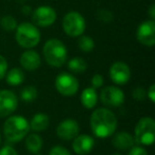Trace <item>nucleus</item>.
<instances>
[{"label":"nucleus","mask_w":155,"mask_h":155,"mask_svg":"<svg viewBox=\"0 0 155 155\" xmlns=\"http://www.w3.org/2000/svg\"><path fill=\"white\" fill-rule=\"evenodd\" d=\"M43 138L38 135V133L28 134L25 138V147L27 151L32 154H37L41 152V150L43 149Z\"/></svg>","instance_id":"obj_19"},{"label":"nucleus","mask_w":155,"mask_h":155,"mask_svg":"<svg viewBox=\"0 0 155 155\" xmlns=\"http://www.w3.org/2000/svg\"><path fill=\"white\" fill-rule=\"evenodd\" d=\"M16 43L25 49H32L41 41V32L35 25L31 22H22L15 30Z\"/></svg>","instance_id":"obj_4"},{"label":"nucleus","mask_w":155,"mask_h":155,"mask_svg":"<svg viewBox=\"0 0 155 155\" xmlns=\"http://www.w3.org/2000/svg\"><path fill=\"white\" fill-rule=\"evenodd\" d=\"M91 87H94L95 89L101 88V87H103L104 84V78L100 73H95L93 75V78H91Z\"/></svg>","instance_id":"obj_28"},{"label":"nucleus","mask_w":155,"mask_h":155,"mask_svg":"<svg viewBox=\"0 0 155 155\" xmlns=\"http://www.w3.org/2000/svg\"><path fill=\"white\" fill-rule=\"evenodd\" d=\"M0 144H1V133H0Z\"/></svg>","instance_id":"obj_36"},{"label":"nucleus","mask_w":155,"mask_h":155,"mask_svg":"<svg viewBox=\"0 0 155 155\" xmlns=\"http://www.w3.org/2000/svg\"><path fill=\"white\" fill-rule=\"evenodd\" d=\"M18 107V97L9 89L0 91V118L11 116Z\"/></svg>","instance_id":"obj_11"},{"label":"nucleus","mask_w":155,"mask_h":155,"mask_svg":"<svg viewBox=\"0 0 155 155\" xmlns=\"http://www.w3.org/2000/svg\"><path fill=\"white\" fill-rule=\"evenodd\" d=\"M79 133H80V125L74 119H64L56 127V136L64 141H70L77 137Z\"/></svg>","instance_id":"obj_13"},{"label":"nucleus","mask_w":155,"mask_h":155,"mask_svg":"<svg viewBox=\"0 0 155 155\" xmlns=\"http://www.w3.org/2000/svg\"><path fill=\"white\" fill-rule=\"evenodd\" d=\"M149 16H150L151 20L155 19V5H151V7L149 8Z\"/></svg>","instance_id":"obj_33"},{"label":"nucleus","mask_w":155,"mask_h":155,"mask_svg":"<svg viewBox=\"0 0 155 155\" xmlns=\"http://www.w3.org/2000/svg\"><path fill=\"white\" fill-rule=\"evenodd\" d=\"M38 97L37 88L33 85H27L20 91V99L24 102H33Z\"/></svg>","instance_id":"obj_22"},{"label":"nucleus","mask_w":155,"mask_h":155,"mask_svg":"<svg viewBox=\"0 0 155 155\" xmlns=\"http://www.w3.org/2000/svg\"><path fill=\"white\" fill-rule=\"evenodd\" d=\"M56 12L49 5H41L32 12V21L36 27H50L55 22Z\"/></svg>","instance_id":"obj_9"},{"label":"nucleus","mask_w":155,"mask_h":155,"mask_svg":"<svg viewBox=\"0 0 155 155\" xmlns=\"http://www.w3.org/2000/svg\"><path fill=\"white\" fill-rule=\"evenodd\" d=\"M8 70H9V64H8L7 58L0 54V81L5 77Z\"/></svg>","instance_id":"obj_29"},{"label":"nucleus","mask_w":155,"mask_h":155,"mask_svg":"<svg viewBox=\"0 0 155 155\" xmlns=\"http://www.w3.org/2000/svg\"><path fill=\"white\" fill-rule=\"evenodd\" d=\"M49 123V116L46 113H36L29 121L30 131H33L34 133H41L48 129Z\"/></svg>","instance_id":"obj_17"},{"label":"nucleus","mask_w":155,"mask_h":155,"mask_svg":"<svg viewBox=\"0 0 155 155\" xmlns=\"http://www.w3.org/2000/svg\"><path fill=\"white\" fill-rule=\"evenodd\" d=\"M112 144L116 150L119 151H127L130 150L133 146H135V139L134 136L125 131L118 132L116 134H113Z\"/></svg>","instance_id":"obj_16"},{"label":"nucleus","mask_w":155,"mask_h":155,"mask_svg":"<svg viewBox=\"0 0 155 155\" xmlns=\"http://www.w3.org/2000/svg\"><path fill=\"white\" fill-rule=\"evenodd\" d=\"M49 155H71V153L67 148L60 146V144H56V146L52 147L50 149Z\"/></svg>","instance_id":"obj_27"},{"label":"nucleus","mask_w":155,"mask_h":155,"mask_svg":"<svg viewBox=\"0 0 155 155\" xmlns=\"http://www.w3.org/2000/svg\"><path fill=\"white\" fill-rule=\"evenodd\" d=\"M0 155H18L17 151L12 146H5L0 148Z\"/></svg>","instance_id":"obj_31"},{"label":"nucleus","mask_w":155,"mask_h":155,"mask_svg":"<svg viewBox=\"0 0 155 155\" xmlns=\"http://www.w3.org/2000/svg\"><path fill=\"white\" fill-rule=\"evenodd\" d=\"M2 131L8 141L16 143L26 138L30 132V124L24 116L11 115L3 123Z\"/></svg>","instance_id":"obj_2"},{"label":"nucleus","mask_w":155,"mask_h":155,"mask_svg":"<svg viewBox=\"0 0 155 155\" xmlns=\"http://www.w3.org/2000/svg\"><path fill=\"white\" fill-rule=\"evenodd\" d=\"M43 55L46 63L54 68H60L68 58V51L62 41L58 38L48 39L43 47Z\"/></svg>","instance_id":"obj_3"},{"label":"nucleus","mask_w":155,"mask_h":155,"mask_svg":"<svg viewBox=\"0 0 155 155\" xmlns=\"http://www.w3.org/2000/svg\"><path fill=\"white\" fill-rule=\"evenodd\" d=\"M22 11H24V14H26V15H28V14L31 13V9L30 7H24V9H22Z\"/></svg>","instance_id":"obj_34"},{"label":"nucleus","mask_w":155,"mask_h":155,"mask_svg":"<svg viewBox=\"0 0 155 155\" xmlns=\"http://www.w3.org/2000/svg\"><path fill=\"white\" fill-rule=\"evenodd\" d=\"M0 26L7 32H12V31H15L17 28L18 24L17 20L11 15H5L3 17L0 18Z\"/></svg>","instance_id":"obj_24"},{"label":"nucleus","mask_w":155,"mask_h":155,"mask_svg":"<svg viewBox=\"0 0 155 155\" xmlns=\"http://www.w3.org/2000/svg\"><path fill=\"white\" fill-rule=\"evenodd\" d=\"M99 99L107 108H114L119 107L124 103L125 95L121 88L110 85L101 89Z\"/></svg>","instance_id":"obj_8"},{"label":"nucleus","mask_w":155,"mask_h":155,"mask_svg":"<svg viewBox=\"0 0 155 155\" xmlns=\"http://www.w3.org/2000/svg\"><path fill=\"white\" fill-rule=\"evenodd\" d=\"M127 155H149L148 151L140 146H133L129 150Z\"/></svg>","instance_id":"obj_30"},{"label":"nucleus","mask_w":155,"mask_h":155,"mask_svg":"<svg viewBox=\"0 0 155 155\" xmlns=\"http://www.w3.org/2000/svg\"><path fill=\"white\" fill-rule=\"evenodd\" d=\"M93 134L98 138H108L116 133L118 119L116 115L107 107L96 108L89 119Z\"/></svg>","instance_id":"obj_1"},{"label":"nucleus","mask_w":155,"mask_h":155,"mask_svg":"<svg viewBox=\"0 0 155 155\" xmlns=\"http://www.w3.org/2000/svg\"><path fill=\"white\" fill-rule=\"evenodd\" d=\"M136 38L141 45L153 47L155 45V22L154 20H144L136 30Z\"/></svg>","instance_id":"obj_12"},{"label":"nucleus","mask_w":155,"mask_h":155,"mask_svg":"<svg viewBox=\"0 0 155 155\" xmlns=\"http://www.w3.org/2000/svg\"><path fill=\"white\" fill-rule=\"evenodd\" d=\"M78 47L83 52H91L95 48V41L88 35H81L78 39Z\"/></svg>","instance_id":"obj_23"},{"label":"nucleus","mask_w":155,"mask_h":155,"mask_svg":"<svg viewBox=\"0 0 155 155\" xmlns=\"http://www.w3.org/2000/svg\"><path fill=\"white\" fill-rule=\"evenodd\" d=\"M67 63V68L72 73H83L87 69L88 65L87 62L81 56H75L68 61Z\"/></svg>","instance_id":"obj_21"},{"label":"nucleus","mask_w":155,"mask_h":155,"mask_svg":"<svg viewBox=\"0 0 155 155\" xmlns=\"http://www.w3.org/2000/svg\"><path fill=\"white\" fill-rule=\"evenodd\" d=\"M96 16H97V19L99 20V21L104 22V24H108V22L112 21L113 18H114L113 14L110 13V11L104 10V9L99 10V11L97 12V15Z\"/></svg>","instance_id":"obj_25"},{"label":"nucleus","mask_w":155,"mask_h":155,"mask_svg":"<svg viewBox=\"0 0 155 155\" xmlns=\"http://www.w3.org/2000/svg\"><path fill=\"white\" fill-rule=\"evenodd\" d=\"M5 81L10 86H19L25 81V72L21 68L14 67L7 71L5 74Z\"/></svg>","instance_id":"obj_20"},{"label":"nucleus","mask_w":155,"mask_h":155,"mask_svg":"<svg viewBox=\"0 0 155 155\" xmlns=\"http://www.w3.org/2000/svg\"><path fill=\"white\" fill-rule=\"evenodd\" d=\"M95 138L87 134H79L72 139V150L77 155H87L95 148Z\"/></svg>","instance_id":"obj_14"},{"label":"nucleus","mask_w":155,"mask_h":155,"mask_svg":"<svg viewBox=\"0 0 155 155\" xmlns=\"http://www.w3.org/2000/svg\"><path fill=\"white\" fill-rule=\"evenodd\" d=\"M134 139L141 146H151L155 140V121L151 117H142L134 129Z\"/></svg>","instance_id":"obj_5"},{"label":"nucleus","mask_w":155,"mask_h":155,"mask_svg":"<svg viewBox=\"0 0 155 155\" xmlns=\"http://www.w3.org/2000/svg\"><path fill=\"white\" fill-rule=\"evenodd\" d=\"M108 74L113 83L117 85H124L131 79L132 71L127 63L122 61H117L110 65Z\"/></svg>","instance_id":"obj_10"},{"label":"nucleus","mask_w":155,"mask_h":155,"mask_svg":"<svg viewBox=\"0 0 155 155\" xmlns=\"http://www.w3.org/2000/svg\"><path fill=\"white\" fill-rule=\"evenodd\" d=\"M112 155H121V154H120V153H113Z\"/></svg>","instance_id":"obj_35"},{"label":"nucleus","mask_w":155,"mask_h":155,"mask_svg":"<svg viewBox=\"0 0 155 155\" xmlns=\"http://www.w3.org/2000/svg\"><path fill=\"white\" fill-rule=\"evenodd\" d=\"M132 97L136 101H143L147 99V91L141 86L135 87L132 91Z\"/></svg>","instance_id":"obj_26"},{"label":"nucleus","mask_w":155,"mask_h":155,"mask_svg":"<svg viewBox=\"0 0 155 155\" xmlns=\"http://www.w3.org/2000/svg\"><path fill=\"white\" fill-rule=\"evenodd\" d=\"M64 32L70 37H79L85 32L86 21L79 12L71 11L64 16L62 21Z\"/></svg>","instance_id":"obj_6"},{"label":"nucleus","mask_w":155,"mask_h":155,"mask_svg":"<svg viewBox=\"0 0 155 155\" xmlns=\"http://www.w3.org/2000/svg\"><path fill=\"white\" fill-rule=\"evenodd\" d=\"M19 63L22 69L27 71H35L41 67V58L38 52L32 49H27L25 52H22L19 58Z\"/></svg>","instance_id":"obj_15"},{"label":"nucleus","mask_w":155,"mask_h":155,"mask_svg":"<svg viewBox=\"0 0 155 155\" xmlns=\"http://www.w3.org/2000/svg\"><path fill=\"white\" fill-rule=\"evenodd\" d=\"M147 99L150 100L152 103L155 102V84H151L147 89Z\"/></svg>","instance_id":"obj_32"},{"label":"nucleus","mask_w":155,"mask_h":155,"mask_svg":"<svg viewBox=\"0 0 155 155\" xmlns=\"http://www.w3.org/2000/svg\"><path fill=\"white\" fill-rule=\"evenodd\" d=\"M54 86L58 93L64 97H72L79 91V81L73 74L69 72H61L56 75Z\"/></svg>","instance_id":"obj_7"},{"label":"nucleus","mask_w":155,"mask_h":155,"mask_svg":"<svg viewBox=\"0 0 155 155\" xmlns=\"http://www.w3.org/2000/svg\"><path fill=\"white\" fill-rule=\"evenodd\" d=\"M35 155H44V154H41V153H37V154H35Z\"/></svg>","instance_id":"obj_37"},{"label":"nucleus","mask_w":155,"mask_h":155,"mask_svg":"<svg viewBox=\"0 0 155 155\" xmlns=\"http://www.w3.org/2000/svg\"><path fill=\"white\" fill-rule=\"evenodd\" d=\"M80 99L83 107L87 108V110L95 108L98 103V100H99L97 89H95L94 87H87L81 93Z\"/></svg>","instance_id":"obj_18"}]
</instances>
